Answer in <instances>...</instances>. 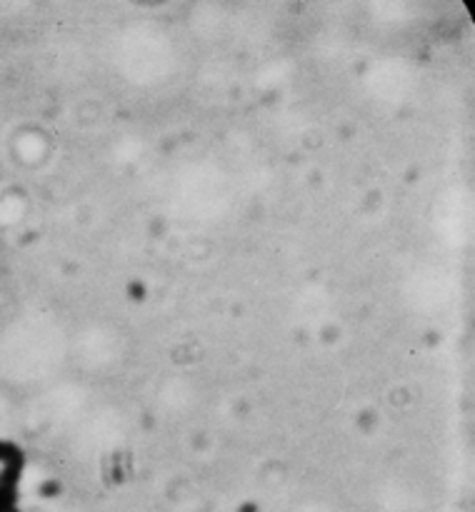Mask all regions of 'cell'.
<instances>
[{
    "label": "cell",
    "mask_w": 475,
    "mask_h": 512,
    "mask_svg": "<svg viewBox=\"0 0 475 512\" xmlns=\"http://www.w3.org/2000/svg\"><path fill=\"white\" fill-rule=\"evenodd\" d=\"M25 458L18 445L0 435V512H18L23 498Z\"/></svg>",
    "instance_id": "6da1fadb"
}]
</instances>
